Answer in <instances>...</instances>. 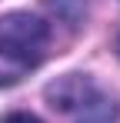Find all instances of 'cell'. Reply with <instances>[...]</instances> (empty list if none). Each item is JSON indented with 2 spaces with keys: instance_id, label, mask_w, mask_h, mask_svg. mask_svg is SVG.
<instances>
[{
  "instance_id": "cell-1",
  "label": "cell",
  "mask_w": 120,
  "mask_h": 123,
  "mask_svg": "<svg viewBox=\"0 0 120 123\" xmlns=\"http://www.w3.org/2000/svg\"><path fill=\"white\" fill-rule=\"evenodd\" d=\"M50 27L27 10H13L0 17V57L17 63L20 70H30L47 57Z\"/></svg>"
},
{
  "instance_id": "cell-2",
  "label": "cell",
  "mask_w": 120,
  "mask_h": 123,
  "mask_svg": "<svg viewBox=\"0 0 120 123\" xmlns=\"http://www.w3.org/2000/svg\"><path fill=\"white\" fill-rule=\"evenodd\" d=\"M93 93H97V86L87 73H67V77H60L57 83L47 86V100L60 113H77Z\"/></svg>"
},
{
  "instance_id": "cell-3",
  "label": "cell",
  "mask_w": 120,
  "mask_h": 123,
  "mask_svg": "<svg viewBox=\"0 0 120 123\" xmlns=\"http://www.w3.org/2000/svg\"><path fill=\"white\" fill-rule=\"evenodd\" d=\"M70 117H73V123H117V106L97 90V93L83 103L77 113H70Z\"/></svg>"
},
{
  "instance_id": "cell-4",
  "label": "cell",
  "mask_w": 120,
  "mask_h": 123,
  "mask_svg": "<svg viewBox=\"0 0 120 123\" xmlns=\"http://www.w3.org/2000/svg\"><path fill=\"white\" fill-rule=\"evenodd\" d=\"M50 7L57 10L60 20H67L70 27H77L83 20V13H87V0H50Z\"/></svg>"
},
{
  "instance_id": "cell-5",
  "label": "cell",
  "mask_w": 120,
  "mask_h": 123,
  "mask_svg": "<svg viewBox=\"0 0 120 123\" xmlns=\"http://www.w3.org/2000/svg\"><path fill=\"white\" fill-rule=\"evenodd\" d=\"M3 123H43V120H37L33 113H10V117H3Z\"/></svg>"
}]
</instances>
